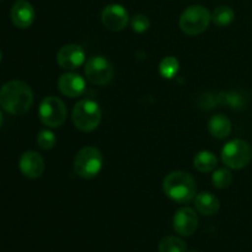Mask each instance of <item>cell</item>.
<instances>
[{"mask_svg":"<svg viewBox=\"0 0 252 252\" xmlns=\"http://www.w3.org/2000/svg\"><path fill=\"white\" fill-rule=\"evenodd\" d=\"M86 84L81 75L75 73H66L59 78L58 89L68 97H78L85 91Z\"/></svg>","mask_w":252,"mask_h":252,"instance_id":"obj_13","label":"cell"},{"mask_svg":"<svg viewBox=\"0 0 252 252\" xmlns=\"http://www.w3.org/2000/svg\"><path fill=\"white\" fill-rule=\"evenodd\" d=\"M179 61L175 57H166V58L160 62V75L165 79H172L179 71Z\"/></svg>","mask_w":252,"mask_h":252,"instance_id":"obj_21","label":"cell"},{"mask_svg":"<svg viewBox=\"0 0 252 252\" xmlns=\"http://www.w3.org/2000/svg\"><path fill=\"white\" fill-rule=\"evenodd\" d=\"M20 171L29 179H38L44 171V160L36 152H25L19 161Z\"/></svg>","mask_w":252,"mask_h":252,"instance_id":"obj_12","label":"cell"},{"mask_svg":"<svg viewBox=\"0 0 252 252\" xmlns=\"http://www.w3.org/2000/svg\"><path fill=\"white\" fill-rule=\"evenodd\" d=\"M39 120L47 127H61L66 118V107L63 101L54 96H48L39 105Z\"/></svg>","mask_w":252,"mask_h":252,"instance_id":"obj_7","label":"cell"},{"mask_svg":"<svg viewBox=\"0 0 252 252\" xmlns=\"http://www.w3.org/2000/svg\"><path fill=\"white\" fill-rule=\"evenodd\" d=\"M218 103L220 105H226L228 107L234 108V110H240L246 105V98L243 94L238 91L233 93H220L218 96Z\"/></svg>","mask_w":252,"mask_h":252,"instance_id":"obj_18","label":"cell"},{"mask_svg":"<svg viewBox=\"0 0 252 252\" xmlns=\"http://www.w3.org/2000/svg\"><path fill=\"white\" fill-rule=\"evenodd\" d=\"M199 103H201V106H203V107L212 108L218 103V97H214V96L207 94V95L202 96V101Z\"/></svg>","mask_w":252,"mask_h":252,"instance_id":"obj_25","label":"cell"},{"mask_svg":"<svg viewBox=\"0 0 252 252\" xmlns=\"http://www.w3.org/2000/svg\"><path fill=\"white\" fill-rule=\"evenodd\" d=\"M1 125H2V113L1 111H0V127H1Z\"/></svg>","mask_w":252,"mask_h":252,"instance_id":"obj_26","label":"cell"},{"mask_svg":"<svg viewBox=\"0 0 252 252\" xmlns=\"http://www.w3.org/2000/svg\"><path fill=\"white\" fill-rule=\"evenodd\" d=\"M73 122L75 127L83 132L96 129L101 122V108L98 103L91 98L79 101L74 106Z\"/></svg>","mask_w":252,"mask_h":252,"instance_id":"obj_3","label":"cell"},{"mask_svg":"<svg viewBox=\"0 0 252 252\" xmlns=\"http://www.w3.org/2000/svg\"><path fill=\"white\" fill-rule=\"evenodd\" d=\"M159 252H187V245L177 236H166L160 241Z\"/></svg>","mask_w":252,"mask_h":252,"instance_id":"obj_20","label":"cell"},{"mask_svg":"<svg viewBox=\"0 0 252 252\" xmlns=\"http://www.w3.org/2000/svg\"><path fill=\"white\" fill-rule=\"evenodd\" d=\"M218 160L211 152H201L193 159V165L199 172H211L217 167Z\"/></svg>","mask_w":252,"mask_h":252,"instance_id":"obj_17","label":"cell"},{"mask_svg":"<svg viewBox=\"0 0 252 252\" xmlns=\"http://www.w3.org/2000/svg\"><path fill=\"white\" fill-rule=\"evenodd\" d=\"M130 25H132L133 31L138 32V33H143V32H145L150 27V21L145 15L137 14L133 16Z\"/></svg>","mask_w":252,"mask_h":252,"instance_id":"obj_24","label":"cell"},{"mask_svg":"<svg viewBox=\"0 0 252 252\" xmlns=\"http://www.w3.org/2000/svg\"><path fill=\"white\" fill-rule=\"evenodd\" d=\"M0 61H1V53H0Z\"/></svg>","mask_w":252,"mask_h":252,"instance_id":"obj_27","label":"cell"},{"mask_svg":"<svg viewBox=\"0 0 252 252\" xmlns=\"http://www.w3.org/2000/svg\"><path fill=\"white\" fill-rule=\"evenodd\" d=\"M196 209L203 216H214L219 211V199L211 192H202L194 198Z\"/></svg>","mask_w":252,"mask_h":252,"instance_id":"obj_15","label":"cell"},{"mask_svg":"<svg viewBox=\"0 0 252 252\" xmlns=\"http://www.w3.org/2000/svg\"><path fill=\"white\" fill-rule=\"evenodd\" d=\"M37 143H38V147L41 148V149H52V148L56 145V137H54V133L48 129L41 130V132L38 133V135H37Z\"/></svg>","mask_w":252,"mask_h":252,"instance_id":"obj_23","label":"cell"},{"mask_svg":"<svg viewBox=\"0 0 252 252\" xmlns=\"http://www.w3.org/2000/svg\"><path fill=\"white\" fill-rule=\"evenodd\" d=\"M85 75L94 85H107L113 78V66L103 57L94 56L85 63Z\"/></svg>","mask_w":252,"mask_h":252,"instance_id":"obj_8","label":"cell"},{"mask_svg":"<svg viewBox=\"0 0 252 252\" xmlns=\"http://www.w3.org/2000/svg\"><path fill=\"white\" fill-rule=\"evenodd\" d=\"M208 130L213 137L224 139L231 132V122L224 115H216L209 120Z\"/></svg>","mask_w":252,"mask_h":252,"instance_id":"obj_16","label":"cell"},{"mask_svg":"<svg viewBox=\"0 0 252 252\" xmlns=\"http://www.w3.org/2000/svg\"><path fill=\"white\" fill-rule=\"evenodd\" d=\"M251 159V147L243 139H234L226 143L221 150V161L230 169H244L250 164Z\"/></svg>","mask_w":252,"mask_h":252,"instance_id":"obj_5","label":"cell"},{"mask_svg":"<svg viewBox=\"0 0 252 252\" xmlns=\"http://www.w3.org/2000/svg\"><path fill=\"white\" fill-rule=\"evenodd\" d=\"M162 189L165 194L177 203H187L196 196L194 179L185 171H174L167 175Z\"/></svg>","mask_w":252,"mask_h":252,"instance_id":"obj_2","label":"cell"},{"mask_svg":"<svg viewBox=\"0 0 252 252\" xmlns=\"http://www.w3.org/2000/svg\"><path fill=\"white\" fill-rule=\"evenodd\" d=\"M33 103V93L26 83L12 80L0 89V106L14 116L24 115Z\"/></svg>","mask_w":252,"mask_h":252,"instance_id":"obj_1","label":"cell"},{"mask_svg":"<svg viewBox=\"0 0 252 252\" xmlns=\"http://www.w3.org/2000/svg\"><path fill=\"white\" fill-rule=\"evenodd\" d=\"M231 181H233L231 172L226 169H219L217 171H214V174L212 175L213 186L218 189H228L231 185Z\"/></svg>","mask_w":252,"mask_h":252,"instance_id":"obj_22","label":"cell"},{"mask_svg":"<svg viewBox=\"0 0 252 252\" xmlns=\"http://www.w3.org/2000/svg\"><path fill=\"white\" fill-rule=\"evenodd\" d=\"M103 159L100 150L95 147H85L74 160V170L83 179H93L102 167Z\"/></svg>","mask_w":252,"mask_h":252,"instance_id":"obj_6","label":"cell"},{"mask_svg":"<svg viewBox=\"0 0 252 252\" xmlns=\"http://www.w3.org/2000/svg\"><path fill=\"white\" fill-rule=\"evenodd\" d=\"M234 19H235V12L230 6H226V5H220V6L216 7L213 14H212L213 22L220 27L230 25L234 21Z\"/></svg>","mask_w":252,"mask_h":252,"instance_id":"obj_19","label":"cell"},{"mask_svg":"<svg viewBox=\"0 0 252 252\" xmlns=\"http://www.w3.org/2000/svg\"><path fill=\"white\" fill-rule=\"evenodd\" d=\"M57 62L63 69H74L83 65L85 62V52L79 44H66L57 53Z\"/></svg>","mask_w":252,"mask_h":252,"instance_id":"obj_11","label":"cell"},{"mask_svg":"<svg viewBox=\"0 0 252 252\" xmlns=\"http://www.w3.org/2000/svg\"><path fill=\"white\" fill-rule=\"evenodd\" d=\"M11 21L19 29H27L34 21V9L26 0H19L11 9Z\"/></svg>","mask_w":252,"mask_h":252,"instance_id":"obj_14","label":"cell"},{"mask_svg":"<svg viewBox=\"0 0 252 252\" xmlns=\"http://www.w3.org/2000/svg\"><path fill=\"white\" fill-rule=\"evenodd\" d=\"M174 230L181 236H191L198 228V217L196 212L189 207L180 208L174 216Z\"/></svg>","mask_w":252,"mask_h":252,"instance_id":"obj_10","label":"cell"},{"mask_svg":"<svg viewBox=\"0 0 252 252\" xmlns=\"http://www.w3.org/2000/svg\"><path fill=\"white\" fill-rule=\"evenodd\" d=\"M101 20L103 26L110 31H122L129 22V14L122 5L111 4L102 10Z\"/></svg>","mask_w":252,"mask_h":252,"instance_id":"obj_9","label":"cell"},{"mask_svg":"<svg viewBox=\"0 0 252 252\" xmlns=\"http://www.w3.org/2000/svg\"><path fill=\"white\" fill-rule=\"evenodd\" d=\"M212 15L202 5H192L182 12L180 17V27L189 36L201 34L208 29Z\"/></svg>","mask_w":252,"mask_h":252,"instance_id":"obj_4","label":"cell"},{"mask_svg":"<svg viewBox=\"0 0 252 252\" xmlns=\"http://www.w3.org/2000/svg\"><path fill=\"white\" fill-rule=\"evenodd\" d=\"M189 252H197V251H189Z\"/></svg>","mask_w":252,"mask_h":252,"instance_id":"obj_28","label":"cell"}]
</instances>
